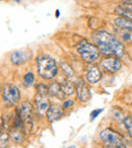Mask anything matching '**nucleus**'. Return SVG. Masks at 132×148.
I'll use <instances>...</instances> for the list:
<instances>
[{
	"mask_svg": "<svg viewBox=\"0 0 132 148\" xmlns=\"http://www.w3.org/2000/svg\"><path fill=\"white\" fill-rule=\"evenodd\" d=\"M123 2H126V3H132V0H123Z\"/></svg>",
	"mask_w": 132,
	"mask_h": 148,
	"instance_id": "obj_25",
	"label": "nucleus"
},
{
	"mask_svg": "<svg viewBox=\"0 0 132 148\" xmlns=\"http://www.w3.org/2000/svg\"><path fill=\"white\" fill-rule=\"evenodd\" d=\"M28 59H29L28 55L23 51H14L10 55V60L14 65H19V64L25 62Z\"/></svg>",
	"mask_w": 132,
	"mask_h": 148,
	"instance_id": "obj_15",
	"label": "nucleus"
},
{
	"mask_svg": "<svg viewBox=\"0 0 132 148\" xmlns=\"http://www.w3.org/2000/svg\"><path fill=\"white\" fill-rule=\"evenodd\" d=\"M14 1H17V2H19V0H14Z\"/></svg>",
	"mask_w": 132,
	"mask_h": 148,
	"instance_id": "obj_28",
	"label": "nucleus"
},
{
	"mask_svg": "<svg viewBox=\"0 0 132 148\" xmlns=\"http://www.w3.org/2000/svg\"><path fill=\"white\" fill-rule=\"evenodd\" d=\"M91 39L103 55L121 57L124 54V46L122 43L115 36L108 32L103 29L96 31L91 35Z\"/></svg>",
	"mask_w": 132,
	"mask_h": 148,
	"instance_id": "obj_1",
	"label": "nucleus"
},
{
	"mask_svg": "<svg viewBox=\"0 0 132 148\" xmlns=\"http://www.w3.org/2000/svg\"><path fill=\"white\" fill-rule=\"evenodd\" d=\"M76 95L77 97L80 99L81 101H87L91 99V91H89V87L85 85V83L83 81H79V82L76 83Z\"/></svg>",
	"mask_w": 132,
	"mask_h": 148,
	"instance_id": "obj_9",
	"label": "nucleus"
},
{
	"mask_svg": "<svg viewBox=\"0 0 132 148\" xmlns=\"http://www.w3.org/2000/svg\"><path fill=\"white\" fill-rule=\"evenodd\" d=\"M72 106H73V101H72V99H67V101H65L63 103L62 108H63V109H68V108L72 107Z\"/></svg>",
	"mask_w": 132,
	"mask_h": 148,
	"instance_id": "obj_23",
	"label": "nucleus"
},
{
	"mask_svg": "<svg viewBox=\"0 0 132 148\" xmlns=\"http://www.w3.org/2000/svg\"><path fill=\"white\" fill-rule=\"evenodd\" d=\"M61 86L65 95H71L74 92V87H73V85L71 84L68 80H64L63 82L61 83Z\"/></svg>",
	"mask_w": 132,
	"mask_h": 148,
	"instance_id": "obj_17",
	"label": "nucleus"
},
{
	"mask_svg": "<svg viewBox=\"0 0 132 148\" xmlns=\"http://www.w3.org/2000/svg\"><path fill=\"white\" fill-rule=\"evenodd\" d=\"M115 12L121 16L132 19V3L122 2L115 8Z\"/></svg>",
	"mask_w": 132,
	"mask_h": 148,
	"instance_id": "obj_11",
	"label": "nucleus"
},
{
	"mask_svg": "<svg viewBox=\"0 0 132 148\" xmlns=\"http://www.w3.org/2000/svg\"><path fill=\"white\" fill-rule=\"evenodd\" d=\"M102 112H103V110H102V109H97V110H95V111L91 112V121L95 120L96 118L99 116V114H101Z\"/></svg>",
	"mask_w": 132,
	"mask_h": 148,
	"instance_id": "obj_22",
	"label": "nucleus"
},
{
	"mask_svg": "<svg viewBox=\"0 0 132 148\" xmlns=\"http://www.w3.org/2000/svg\"><path fill=\"white\" fill-rule=\"evenodd\" d=\"M102 141L106 148H126L122 138L112 130H104L100 134Z\"/></svg>",
	"mask_w": 132,
	"mask_h": 148,
	"instance_id": "obj_4",
	"label": "nucleus"
},
{
	"mask_svg": "<svg viewBox=\"0 0 132 148\" xmlns=\"http://www.w3.org/2000/svg\"><path fill=\"white\" fill-rule=\"evenodd\" d=\"M101 65L109 72L115 73L122 68V62L117 58H105L101 61Z\"/></svg>",
	"mask_w": 132,
	"mask_h": 148,
	"instance_id": "obj_8",
	"label": "nucleus"
},
{
	"mask_svg": "<svg viewBox=\"0 0 132 148\" xmlns=\"http://www.w3.org/2000/svg\"><path fill=\"white\" fill-rule=\"evenodd\" d=\"M2 1H3V0H2Z\"/></svg>",
	"mask_w": 132,
	"mask_h": 148,
	"instance_id": "obj_29",
	"label": "nucleus"
},
{
	"mask_svg": "<svg viewBox=\"0 0 132 148\" xmlns=\"http://www.w3.org/2000/svg\"><path fill=\"white\" fill-rule=\"evenodd\" d=\"M114 23L117 27L120 29H128V31L132 32V19L127 18V17L124 16H119L116 17Z\"/></svg>",
	"mask_w": 132,
	"mask_h": 148,
	"instance_id": "obj_14",
	"label": "nucleus"
},
{
	"mask_svg": "<svg viewBox=\"0 0 132 148\" xmlns=\"http://www.w3.org/2000/svg\"><path fill=\"white\" fill-rule=\"evenodd\" d=\"M49 95L53 97H57L59 99H63L64 97V92L62 89L61 84H59L58 82H52L49 85Z\"/></svg>",
	"mask_w": 132,
	"mask_h": 148,
	"instance_id": "obj_13",
	"label": "nucleus"
},
{
	"mask_svg": "<svg viewBox=\"0 0 132 148\" xmlns=\"http://www.w3.org/2000/svg\"><path fill=\"white\" fill-rule=\"evenodd\" d=\"M101 71L97 66H91L87 72V79L91 83H97L101 79Z\"/></svg>",
	"mask_w": 132,
	"mask_h": 148,
	"instance_id": "obj_12",
	"label": "nucleus"
},
{
	"mask_svg": "<svg viewBox=\"0 0 132 148\" xmlns=\"http://www.w3.org/2000/svg\"><path fill=\"white\" fill-rule=\"evenodd\" d=\"M116 33L121 38V40L123 42H126V43H128V44H132V32L131 31L120 29V27H116Z\"/></svg>",
	"mask_w": 132,
	"mask_h": 148,
	"instance_id": "obj_16",
	"label": "nucleus"
},
{
	"mask_svg": "<svg viewBox=\"0 0 132 148\" xmlns=\"http://www.w3.org/2000/svg\"><path fill=\"white\" fill-rule=\"evenodd\" d=\"M59 14H60L59 10H56V17H58V16H59Z\"/></svg>",
	"mask_w": 132,
	"mask_h": 148,
	"instance_id": "obj_26",
	"label": "nucleus"
},
{
	"mask_svg": "<svg viewBox=\"0 0 132 148\" xmlns=\"http://www.w3.org/2000/svg\"><path fill=\"white\" fill-rule=\"evenodd\" d=\"M66 148H75V146L72 145V146H69V147H66Z\"/></svg>",
	"mask_w": 132,
	"mask_h": 148,
	"instance_id": "obj_27",
	"label": "nucleus"
},
{
	"mask_svg": "<svg viewBox=\"0 0 132 148\" xmlns=\"http://www.w3.org/2000/svg\"><path fill=\"white\" fill-rule=\"evenodd\" d=\"M76 50L80 55L81 59L87 63H93V62L97 61L99 59V49L95 44L91 43L87 40L79 42L78 45L76 46Z\"/></svg>",
	"mask_w": 132,
	"mask_h": 148,
	"instance_id": "obj_3",
	"label": "nucleus"
},
{
	"mask_svg": "<svg viewBox=\"0 0 132 148\" xmlns=\"http://www.w3.org/2000/svg\"><path fill=\"white\" fill-rule=\"evenodd\" d=\"M2 97L8 105H15L19 99V88L13 84H5L2 88Z\"/></svg>",
	"mask_w": 132,
	"mask_h": 148,
	"instance_id": "obj_6",
	"label": "nucleus"
},
{
	"mask_svg": "<svg viewBox=\"0 0 132 148\" xmlns=\"http://www.w3.org/2000/svg\"><path fill=\"white\" fill-rule=\"evenodd\" d=\"M62 115H63L62 109L59 107V106H56V105L50 106L49 110H48L47 114H46L48 121H49L50 123H53V122H55V121H58V120L62 117Z\"/></svg>",
	"mask_w": 132,
	"mask_h": 148,
	"instance_id": "obj_10",
	"label": "nucleus"
},
{
	"mask_svg": "<svg viewBox=\"0 0 132 148\" xmlns=\"http://www.w3.org/2000/svg\"><path fill=\"white\" fill-rule=\"evenodd\" d=\"M7 146V136H3V133H1V148H5Z\"/></svg>",
	"mask_w": 132,
	"mask_h": 148,
	"instance_id": "obj_24",
	"label": "nucleus"
},
{
	"mask_svg": "<svg viewBox=\"0 0 132 148\" xmlns=\"http://www.w3.org/2000/svg\"><path fill=\"white\" fill-rule=\"evenodd\" d=\"M35 103H36V107H37V113L40 117H44V116L47 114L48 110L50 108V103L49 99H47L46 95H39L37 93L35 97Z\"/></svg>",
	"mask_w": 132,
	"mask_h": 148,
	"instance_id": "obj_7",
	"label": "nucleus"
},
{
	"mask_svg": "<svg viewBox=\"0 0 132 148\" xmlns=\"http://www.w3.org/2000/svg\"><path fill=\"white\" fill-rule=\"evenodd\" d=\"M37 63L38 72L41 77L45 79H52L57 75V63L50 56H40L37 59Z\"/></svg>",
	"mask_w": 132,
	"mask_h": 148,
	"instance_id": "obj_2",
	"label": "nucleus"
},
{
	"mask_svg": "<svg viewBox=\"0 0 132 148\" xmlns=\"http://www.w3.org/2000/svg\"><path fill=\"white\" fill-rule=\"evenodd\" d=\"M19 116L25 131L31 130L33 125V107L31 103H23L19 109Z\"/></svg>",
	"mask_w": 132,
	"mask_h": 148,
	"instance_id": "obj_5",
	"label": "nucleus"
},
{
	"mask_svg": "<svg viewBox=\"0 0 132 148\" xmlns=\"http://www.w3.org/2000/svg\"><path fill=\"white\" fill-rule=\"evenodd\" d=\"M34 80H35V76H34V74L32 73V72H28V73L25 75V77H23V86L25 87L31 86V85L34 83Z\"/></svg>",
	"mask_w": 132,
	"mask_h": 148,
	"instance_id": "obj_18",
	"label": "nucleus"
},
{
	"mask_svg": "<svg viewBox=\"0 0 132 148\" xmlns=\"http://www.w3.org/2000/svg\"><path fill=\"white\" fill-rule=\"evenodd\" d=\"M60 66H61V68L63 69L64 73H65L67 76H72V75H73V71H72V69H71V68L69 67L68 65H67V64L64 63V62H61V63H60Z\"/></svg>",
	"mask_w": 132,
	"mask_h": 148,
	"instance_id": "obj_21",
	"label": "nucleus"
},
{
	"mask_svg": "<svg viewBox=\"0 0 132 148\" xmlns=\"http://www.w3.org/2000/svg\"><path fill=\"white\" fill-rule=\"evenodd\" d=\"M37 90L39 95H46L47 93H49V86L43 84V83H39V84L37 85Z\"/></svg>",
	"mask_w": 132,
	"mask_h": 148,
	"instance_id": "obj_20",
	"label": "nucleus"
},
{
	"mask_svg": "<svg viewBox=\"0 0 132 148\" xmlns=\"http://www.w3.org/2000/svg\"><path fill=\"white\" fill-rule=\"evenodd\" d=\"M124 125H125L127 132L130 137H132V117H126L124 119Z\"/></svg>",
	"mask_w": 132,
	"mask_h": 148,
	"instance_id": "obj_19",
	"label": "nucleus"
}]
</instances>
